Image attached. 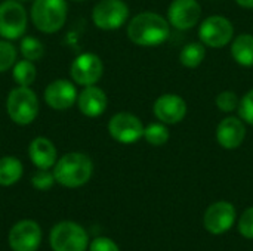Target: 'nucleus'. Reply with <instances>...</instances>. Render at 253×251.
<instances>
[{"label":"nucleus","instance_id":"nucleus-1","mask_svg":"<svg viewBox=\"0 0 253 251\" xmlns=\"http://www.w3.org/2000/svg\"><path fill=\"white\" fill-rule=\"evenodd\" d=\"M169 22L154 12H142L136 15L127 27V37L130 41L147 47L165 43L169 37Z\"/></svg>","mask_w":253,"mask_h":251},{"label":"nucleus","instance_id":"nucleus-2","mask_svg":"<svg viewBox=\"0 0 253 251\" xmlns=\"http://www.w3.org/2000/svg\"><path fill=\"white\" fill-rule=\"evenodd\" d=\"M93 172L90 158L82 152H70L62 155L53 167V176L58 183L65 188H79L89 182Z\"/></svg>","mask_w":253,"mask_h":251},{"label":"nucleus","instance_id":"nucleus-3","mask_svg":"<svg viewBox=\"0 0 253 251\" xmlns=\"http://www.w3.org/2000/svg\"><path fill=\"white\" fill-rule=\"evenodd\" d=\"M31 19L36 28L42 33H56L67 19L65 0H34L31 6Z\"/></svg>","mask_w":253,"mask_h":251},{"label":"nucleus","instance_id":"nucleus-4","mask_svg":"<svg viewBox=\"0 0 253 251\" xmlns=\"http://www.w3.org/2000/svg\"><path fill=\"white\" fill-rule=\"evenodd\" d=\"M6 111L10 120L19 126L31 124L39 114L37 95L25 86H19L7 95Z\"/></svg>","mask_w":253,"mask_h":251},{"label":"nucleus","instance_id":"nucleus-5","mask_svg":"<svg viewBox=\"0 0 253 251\" xmlns=\"http://www.w3.org/2000/svg\"><path fill=\"white\" fill-rule=\"evenodd\" d=\"M53 251H84L87 249L86 231L74 222H61L50 232Z\"/></svg>","mask_w":253,"mask_h":251},{"label":"nucleus","instance_id":"nucleus-6","mask_svg":"<svg viewBox=\"0 0 253 251\" xmlns=\"http://www.w3.org/2000/svg\"><path fill=\"white\" fill-rule=\"evenodd\" d=\"M27 28V12L18 0L0 3V36L6 40L19 38Z\"/></svg>","mask_w":253,"mask_h":251},{"label":"nucleus","instance_id":"nucleus-7","mask_svg":"<svg viewBox=\"0 0 253 251\" xmlns=\"http://www.w3.org/2000/svg\"><path fill=\"white\" fill-rule=\"evenodd\" d=\"M129 16V7L123 0H101L92 12L95 25L101 30H117Z\"/></svg>","mask_w":253,"mask_h":251},{"label":"nucleus","instance_id":"nucleus-8","mask_svg":"<svg viewBox=\"0 0 253 251\" xmlns=\"http://www.w3.org/2000/svg\"><path fill=\"white\" fill-rule=\"evenodd\" d=\"M199 36L202 43L209 47H224L233 40L234 28L230 19L219 15H213L202 22Z\"/></svg>","mask_w":253,"mask_h":251},{"label":"nucleus","instance_id":"nucleus-9","mask_svg":"<svg viewBox=\"0 0 253 251\" xmlns=\"http://www.w3.org/2000/svg\"><path fill=\"white\" fill-rule=\"evenodd\" d=\"M108 132L114 141L130 145L144 136V126L136 115L129 112H119L111 117L108 123Z\"/></svg>","mask_w":253,"mask_h":251},{"label":"nucleus","instance_id":"nucleus-10","mask_svg":"<svg viewBox=\"0 0 253 251\" xmlns=\"http://www.w3.org/2000/svg\"><path fill=\"white\" fill-rule=\"evenodd\" d=\"M104 65L99 56L95 53H82L79 55L71 67H70V74L71 78L82 86H93L101 77H102Z\"/></svg>","mask_w":253,"mask_h":251},{"label":"nucleus","instance_id":"nucleus-11","mask_svg":"<svg viewBox=\"0 0 253 251\" xmlns=\"http://www.w3.org/2000/svg\"><path fill=\"white\" fill-rule=\"evenodd\" d=\"M40 241V226L33 220H21L9 232V246L13 251H36Z\"/></svg>","mask_w":253,"mask_h":251},{"label":"nucleus","instance_id":"nucleus-12","mask_svg":"<svg viewBox=\"0 0 253 251\" xmlns=\"http://www.w3.org/2000/svg\"><path fill=\"white\" fill-rule=\"evenodd\" d=\"M202 15V7L197 0H173L168 10L169 22L178 30L193 28Z\"/></svg>","mask_w":253,"mask_h":251},{"label":"nucleus","instance_id":"nucleus-13","mask_svg":"<svg viewBox=\"0 0 253 251\" xmlns=\"http://www.w3.org/2000/svg\"><path fill=\"white\" fill-rule=\"evenodd\" d=\"M234 220L236 210L233 204L227 201H219L208 209L205 215V228L213 235H221L233 226Z\"/></svg>","mask_w":253,"mask_h":251},{"label":"nucleus","instance_id":"nucleus-14","mask_svg":"<svg viewBox=\"0 0 253 251\" xmlns=\"http://www.w3.org/2000/svg\"><path fill=\"white\" fill-rule=\"evenodd\" d=\"M77 90L68 80H55L44 89L46 104L56 111H65L77 101Z\"/></svg>","mask_w":253,"mask_h":251},{"label":"nucleus","instance_id":"nucleus-15","mask_svg":"<svg viewBox=\"0 0 253 251\" xmlns=\"http://www.w3.org/2000/svg\"><path fill=\"white\" fill-rule=\"evenodd\" d=\"M185 114L187 104L178 95L166 93L154 102V115L165 124H176L184 120Z\"/></svg>","mask_w":253,"mask_h":251},{"label":"nucleus","instance_id":"nucleus-16","mask_svg":"<svg viewBox=\"0 0 253 251\" xmlns=\"http://www.w3.org/2000/svg\"><path fill=\"white\" fill-rule=\"evenodd\" d=\"M246 136L245 123L236 117L224 118L216 127V141L225 149L239 148Z\"/></svg>","mask_w":253,"mask_h":251},{"label":"nucleus","instance_id":"nucleus-17","mask_svg":"<svg viewBox=\"0 0 253 251\" xmlns=\"http://www.w3.org/2000/svg\"><path fill=\"white\" fill-rule=\"evenodd\" d=\"M79 109L86 117H99L107 108V95L96 86H86L77 96Z\"/></svg>","mask_w":253,"mask_h":251},{"label":"nucleus","instance_id":"nucleus-18","mask_svg":"<svg viewBox=\"0 0 253 251\" xmlns=\"http://www.w3.org/2000/svg\"><path fill=\"white\" fill-rule=\"evenodd\" d=\"M30 160L37 169L47 170L56 164V148L46 138H36L28 148Z\"/></svg>","mask_w":253,"mask_h":251},{"label":"nucleus","instance_id":"nucleus-19","mask_svg":"<svg viewBox=\"0 0 253 251\" xmlns=\"http://www.w3.org/2000/svg\"><path fill=\"white\" fill-rule=\"evenodd\" d=\"M231 55L239 65L253 67V36L242 34L231 44Z\"/></svg>","mask_w":253,"mask_h":251},{"label":"nucleus","instance_id":"nucleus-20","mask_svg":"<svg viewBox=\"0 0 253 251\" xmlns=\"http://www.w3.org/2000/svg\"><path fill=\"white\" fill-rule=\"evenodd\" d=\"M22 176V164L15 157L0 158V185L10 186L16 183Z\"/></svg>","mask_w":253,"mask_h":251},{"label":"nucleus","instance_id":"nucleus-21","mask_svg":"<svg viewBox=\"0 0 253 251\" xmlns=\"http://www.w3.org/2000/svg\"><path fill=\"white\" fill-rule=\"evenodd\" d=\"M205 56H206V49L203 43H190L181 50L179 61L187 68H196L203 62Z\"/></svg>","mask_w":253,"mask_h":251},{"label":"nucleus","instance_id":"nucleus-22","mask_svg":"<svg viewBox=\"0 0 253 251\" xmlns=\"http://www.w3.org/2000/svg\"><path fill=\"white\" fill-rule=\"evenodd\" d=\"M13 80L19 86L28 87L36 80V67L31 61H19L13 67Z\"/></svg>","mask_w":253,"mask_h":251},{"label":"nucleus","instance_id":"nucleus-23","mask_svg":"<svg viewBox=\"0 0 253 251\" xmlns=\"http://www.w3.org/2000/svg\"><path fill=\"white\" fill-rule=\"evenodd\" d=\"M21 53H22V56L25 59H28L31 62L33 61L36 62V61H40L43 58L44 46L39 38L30 36V37L22 38V41H21Z\"/></svg>","mask_w":253,"mask_h":251},{"label":"nucleus","instance_id":"nucleus-24","mask_svg":"<svg viewBox=\"0 0 253 251\" xmlns=\"http://www.w3.org/2000/svg\"><path fill=\"white\" fill-rule=\"evenodd\" d=\"M145 141L153 146H162L169 141V130L162 123H153L147 129H144Z\"/></svg>","mask_w":253,"mask_h":251},{"label":"nucleus","instance_id":"nucleus-25","mask_svg":"<svg viewBox=\"0 0 253 251\" xmlns=\"http://www.w3.org/2000/svg\"><path fill=\"white\" fill-rule=\"evenodd\" d=\"M16 62V49L6 40H0V72L10 70Z\"/></svg>","mask_w":253,"mask_h":251},{"label":"nucleus","instance_id":"nucleus-26","mask_svg":"<svg viewBox=\"0 0 253 251\" xmlns=\"http://www.w3.org/2000/svg\"><path fill=\"white\" fill-rule=\"evenodd\" d=\"M216 107L222 111V112H231L234 111L236 108H239V98L234 92H230V90H225V92H221L218 96H216Z\"/></svg>","mask_w":253,"mask_h":251},{"label":"nucleus","instance_id":"nucleus-27","mask_svg":"<svg viewBox=\"0 0 253 251\" xmlns=\"http://www.w3.org/2000/svg\"><path fill=\"white\" fill-rule=\"evenodd\" d=\"M53 182H55L53 173H49L47 170H43V169H39V172H36L31 178V185L39 191L50 189Z\"/></svg>","mask_w":253,"mask_h":251},{"label":"nucleus","instance_id":"nucleus-28","mask_svg":"<svg viewBox=\"0 0 253 251\" xmlns=\"http://www.w3.org/2000/svg\"><path fill=\"white\" fill-rule=\"evenodd\" d=\"M239 115L248 124L253 126V89L249 90L239 104Z\"/></svg>","mask_w":253,"mask_h":251},{"label":"nucleus","instance_id":"nucleus-29","mask_svg":"<svg viewBox=\"0 0 253 251\" xmlns=\"http://www.w3.org/2000/svg\"><path fill=\"white\" fill-rule=\"evenodd\" d=\"M239 231L243 237L253 240V207L248 209L239 222Z\"/></svg>","mask_w":253,"mask_h":251},{"label":"nucleus","instance_id":"nucleus-30","mask_svg":"<svg viewBox=\"0 0 253 251\" xmlns=\"http://www.w3.org/2000/svg\"><path fill=\"white\" fill-rule=\"evenodd\" d=\"M90 251H120L117 244L114 241H111L110 238H96L93 240V243L90 244Z\"/></svg>","mask_w":253,"mask_h":251},{"label":"nucleus","instance_id":"nucleus-31","mask_svg":"<svg viewBox=\"0 0 253 251\" xmlns=\"http://www.w3.org/2000/svg\"><path fill=\"white\" fill-rule=\"evenodd\" d=\"M240 6L243 7H248V9H252L253 7V0H236Z\"/></svg>","mask_w":253,"mask_h":251},{"label":"nucleus","instance_id":"nucleus-32","mask_svg":"<svg viewBox=\"0 0 253 251\" xmlns=\"http://www.w3.org/2000/svg\"><path fill=\"white\" fill-rule=\"evenodd\" d=\"M74 1H83V0H74Z\"/></svg>","mask_w":253,"mask_h":251}]
</instances>
